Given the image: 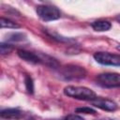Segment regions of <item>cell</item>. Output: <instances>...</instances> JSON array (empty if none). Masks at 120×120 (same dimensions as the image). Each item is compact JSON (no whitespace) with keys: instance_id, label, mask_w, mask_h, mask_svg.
Returning <instances> with one entry per match:
<instances>
[{"instance_id":"obj_16","label":"cell","mask_w":120,"mask_h":120,"mask_svg":"<svg viewBox=\"0 0 120 120\" xmlns=\"http://www.w3.org/2000/svg\"><path fill=\"white\" fill-rule=\"evenodd\" d=\"M75 112H79V113H86V114H95L96 113V111L90 107H79V108L75 109Z\"/></svg>"},{"instance_id":"obj_11","label":"cell","mask_w":120,"mask_h":120,"mask_svg":"<svg viewBox=\"0 0 120 120\" xmlns=\"http://www.w3.org/2000/svg\"><path fill=\"white\" fill-rule=\"evenodd\" d=\"M7 41H12V42H18V41H24L26 40V35L22 32H12L6 35Z\"/></svg>"},{"instance_id":"obj_2","label":"cell","mask_w":120,"mask_h":120,"mask_svg":"<svg viewBox=\"0 0 120 120\" xmlns=\"http://www.w3.org/2000/svg\"><path fill=\"white\" fill-rule=\"evenodd\" d=\"M60 76L65 80H80L86 76V70L77 65H66L60 68Z\"/></svg>"},{"instance_id":"obj_18","label":"cell","mask_w":120,"mask_h":120,"mask_svg":"<svg viewBox=\"0 0 120 120\" xmlns=\"http://www.w3.org/2000/svg\"><path fill=\"white\" fill-rule=\"evenodd\" d=\"M115 20H116L118 22H120V14H118V15L115 17Z\"/></svg>"},{"instance_id":"obj_10","label":"cell","mask_w":120,"mask_h":120,"mask_svg":"<svg viewBox=\"0 0 120 120\" xmlns=\"http://www.w3.org/2000/svg\"><path fill=\"white\" fill-rule=\"evenodd\" d=\"M38 54H39V57H40L43 65L48 66L52 68H56L59 67V63L57 62V60L55 58H53L48 54H43V53H38Z\"/></svg>"},{"instance_id":"obj_6","label":"cell","mask_w":120,"mask_h":120,"mask_svg":"<svg viewBox=\"0 0 120 120\" xmlns=\"http://www.w3.org/2000/svg\"><path fill=\"white\" fill-rule=\"evenodd\" d=\"M92 105L98 108V109H101L103 111H108V112H113L117 109V104L111 100V99H108V98H95L94 100L91 101Z\"/></svg>"},{"instance_id":"obj_8","label":"cell","mask_w":120,"mask_h":120,"mask_svg":"<svg viewBox=\"0 0 120 120\" xmlns=\"http://www.w3.org/2000/svg\"><path fill=\"white\" fill-rule=\"evenodd\" d=\"M22 115V112L18 108L3 109L0 112V116L4 119H19Z\"/></svg>"},{"instance_id":"obj_17","label":"cell","mask_w":120,"mask_h":120,"mask_svg":"<svg viewBox=\"0 0 120 120\" xmlns=\"http://www.w3.org/2000/svg\"><path fill=\"white\" fill-rule=\"evenodd\" d=\"M64 120H84V118L78 114H68L64 118Z\"/></svg>"},{"instance_id":"obj_1","label":"cell","mask_w":120,"mask_h":120,"mask_svg":"<svg viewBox=\"0 0 120 120\" xmlns=\"http://www.w3.org/2000/svg\"><path fill=\"white\" fill-rule=\"evenodd\" d=\"M64 94L69 98H73L80 100H89L92 101L97 98L96 93L87 87L84 86H74L68 85L64 88Z\"/></svg>"},{"instance_id":"obj_3","label":"cell","mask_w":120,"mask_h":120,"mask_svg":"<svg viewBox=\"0 0 120 120\" xmlns=\"http://www.w3.org/2000/svg\"><path fill=\"white\" fill-rule=\"evenodd\" d=\"M38 16L44 22L55 21L61 17L60 10L52 5H39L36 8Z\"/></svg>"},{"instance_id":"obj_12","label":"cell","mask_w":120,"mask_h":120,"mask_svg":"<svg viewBox=\"0 0 120 120\" xmlns=\"http://www.w3.org/2000/svg\"><path fill=\"white\" fill-rule=\"evenodd\" d=\"M0 24H1V28H9V29H18L20 28V24H18L17 22L9 20V19H7V18H4V17H1L0 19Z\"/></svg>"},{"instance_id":"obj_13","label":"cell","mask_w":120,"mask_h":120,"mask_svg":"<svg viewBox=\"0 0 120 120\" xmlns=\"http://www.w3.org/2000/svg\"><path fill=\"white\" fill-rule=\"evenodd\" d=\"M24 84H25L26 91L29 94H33L34 93V81H33L31 76L25 75V77H24Z\"/></svg>"},{"instance_id":"obj_7","label":"cell","mask_w":120,"mask_h":120,"mask_svg":"<svg viewBox=\"0 0 120 120\" xmlns=\"http://www.w3.org/2000/svg\"><path fill=\"white\" fill-rule=\"evenodd\" d=\"M17 53H18L20 58H22V60H24V61H26L28 63L42 64L38 53H35L33 52H29V51H26V50H18Z\"/></svg>"},{"instance_id":"obj_9","label":"cell","mask_w":120,"mask_h":120,"mask_svg":"<svg viewBox=\"0 0 120 120\" xmlns=\"http://www.w3.org/2000/svg\"><path fill=\"white\" fill-rule=\"evenodd\" d=\"M91 26L92 28L95 30V31H98V32H104V31H108L111 29L112 27V24L110 22L108 21H105V20H98V21H95L91 23Z\"/></svg>"},{"instance_id":"obj_4","label":"cell","mask_w":120,"mask_h":120,"mask_svg":"<svg viewBox=\"0 0 120 120\" xmlns=\"http://www.w3.org/2000/svg\"><path fill=\"white\" fill-rule=\"evenodd\" d=\"M96 82L98 85L105 88L120 87V74L113 72L100 73L96 77Z\"/></svg>"},{"instance_id":"obj_14","label":"cell","mask_w":120,"mask_h":120,"mask_svg":"<svg viewBox=\"0 0 120 120\" xmlns=\"http://www.w3.org/2000/svg\"><path fill=\"white\" fill-rule=\"evenodd\" d=\"M13 51V46L9 43L1 42L0 43V52L1 54H8Z\"/></svg>"},{"instance_id":"obj_15","label":"cell","mask_w":120,"mask_h":120,"mask_svg":"<svg viewBox=\"0 0 120 120\" xmlns=\"http://www.w3.org/2000/svg\"><path fill=\"white\" fill-rule=\"evenodd\" d=\"M46 33H47V35L48 36H50L52 38H53V39H56V40H58V41H73V39L72 38H64V37H62V36H59L58 34H56V33H53V32H49V31H46Z\"/></svg>"},{"instance_id":"obj_5","label":"cell","mask_w":120,"mask_h":120,"mask_svg":"<svg viewBox=\"0 0 120 120\" xmlns=\"http://www.w3.org/2000/svg\"><path fill=\"white\" fill-rule=\"evenodd\" d=\"M95 60L105 66L120 67V55L111 53L108 52H97L94 53Z\"/></svg>"}]
</instances>
